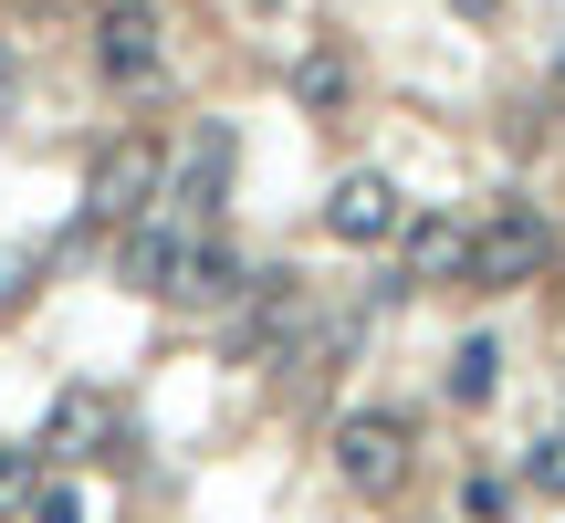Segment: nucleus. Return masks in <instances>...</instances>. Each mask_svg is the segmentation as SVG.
Wrapping results in <instances>:
<instances>
[{
  "label": "nucleus",
  "instance_id": "nucleus-16",
  "mask_svg": "<svg viewBox=\"0 0 565 523\" xmlns=\"http://www.w3.org/2000/svg\"><path fill=\"white\" fill-rule=\"evenodd\" d=\"M450 11H461V21H492V11H503V0H450Z\"/></svg>",
  "mask_w": 565,
  "mask_h": 523
},
{
  "label": "nucleus",
  "instance_id": "nucleus-10",
  "mask_svg": "<svg viewBox=\"0 0 565 523\" xmlns=\"http://www.w3.org/2000/svg\"><path fill=\"white\" fill-rule=\"evenodd\" d=\"M398 242H408V282H461V262H471V231L461 221H398Z\"/></svg>",
  "mask_w": 565,
  "mask_h": 523
},
{
  "label": "nucleus",
  "instance_id": "nucleus-8",
  "mask_svg": "<svg viewBox=\"0 0 565 523\" xmlns=\"http://www.w3.org/2000/svg\"><path fill=\"white\" fill-rule=\"evenodd\" d=\"M200 242V221H179V210H137V221L116 231V282L126 293H168V273H179V252Z\"/></svg>",
  "mask_w": 565,
  "mask_h": 523
},
{
  "label": "nucleus",
  "instance_id": "nucleus-12",
  "mask_svg": "<svg viewBox=\"0 0 565 523\" xmlns=\"http://www.w3.org/2000/svg\"><path fill=\"white\" fill-rule=\"evenodd\" d=\"M492 377H503V345H492V335H471L461 356H450V398H461V408H482V398H492Z\"/></svg>",
  "mask_w": 565,
  "mask_h": 523
},
{
  "label": "nucleus",
  "instance_id": "nucleus-4",
  "mask_svg": "<svg viewBox=\"0 0 565 523\" xmlns=\"http://www.w3.org/2000/svg\"><path fill=\"white\" fill-rule=\"evenodd\" d=\"M158 179H168V158L147 137H116L95 158V179H84V231H126L137 210H158Z\"/></svg>",
  "mask_w": 565,
  "mask_h": 523
},
{
  "label": "nucleus",
  "instance_id": "nucleus-7",
  "mask_svg": "<svg viewBox=\"0 0 565 523\" xmlns=\"http://www.w3.org/2000/svg\"><path fill=\"white\" fill-rule=\"evenodd\" d=\"M398 221H408V200H398V179H387V168H345V179L324 189V231H335L345 252L398 242Z\"/></svg>",
  "mask_w": 565,
  "mask_h": 523
},
{
  "label": "nucleus",
  "instance_id": "nucleus-5",
  "mask_svg": "<svg viewBox=\"0 0 565 523\" xmlns=\"http://www.w3.org/2000/svg\"><path fill=\"white\" fill-rule=\"evenodd\" d=\"M231 158H242V137H231L221 116H200V126H189V147L168 158L158 200L179 210V221H210V210H221V189H231Z\"/></svg>",
  "mask_w": 565,
  "mask_h": 523
},
{
  "label": "nucleus",
  "instance_id": "nucleus-15",
  "mask_svg": "<svg viewBox=\"0 0 565 523\" xmlns=\"http://www.w3.org/2000/svg\"><path fill=\"white\" fill-rule=\"evenodd\" d=\"M21 523H84V503H74V482H42L32 503H21Z\"/></svg>",
  "mask_w": 565,
  "mask_h": 523
},
{
  "label": "nucleus",
  "instance_id": "nucleus-1",
  "mask_svg": "<svg viewBox=\"0 0 565 523\" xmlns=\"http://www.w3.org/2000/svg\"><path fill=\"white\" fill-rule=\"evenodd\" d=\"M555 262V221L534 200H503L482 231H471V262H461V282H482V293H513V282H534Z\"/></svg>",
  "mask_w": 565,
  "mask_h": 523
},
{
  "label": "nucleus",
  "instance_id": "nucleus-3",
  "mask_svg": "<svg viewBox=\"0 0 565 523\" xmlns=\"http://www.w3.org/2000/svg\"><path fill=\"white\" fill-rule=\"evenodd\" d=\"M32 450H42V461H126V450H137V429H126V408L105 398V387H63Z\"/></svg>",
  "mask_w": 565,
  "mask_h": 523
},
{
  "label": "nucleus",
  "instance_id": "nucleus-9",
  "mask_svg": "<svg viewBox=\"0 0 565 523\" xmlns=\"http://www.w3.org/2000/svg\"><path fill=\"white\" fill-rule=\"evenodd\" d=\"M242 293H252L242 252H231V242H210V231L179 252V273H168V303H200V314H210V303H242Z\"/></svg>",
  "mask_w": 565,
  "mask_h": 523
},
{
  "label": "nucleus",
  "instance_id": "nucleus-13",
  "mask_svg": "<svg viewBox=\"0 0 565 523\" xmlns=\"http://www.w3.org/2000/svg\"><path fill=\"white\" fill-rule=\"evenodd\" d=\"M42 492V450L32 440H0V513H21Z\"/></svg>",
  "mask_w": 565,
  "mask_h": 523
},
{
  "label": "nucleus",
  "instance_id": "nucleus-19",
  "mask_svg": "<svg viewBox=\"0 0 565 523\" xmlns=\"http://www.w3.org/2000/svg\"><path fill=\"white\" fill-rule=\"evenodd\" d=\"M95 11H105V0H95Z\"/></svg>",
  "mask_w": 565,
  "mask_h": 523
},
{
  "label": "nucleus",
  "instance_id": "nucleus-14",
  "mask_svg": "<svg viewBox=\"0 0 565 523\" xmlns=\"http://www.w3.org/2000/svg\"><path fill=\"white\" fill-rule=\"evenodd\" d=\"M524 482H534V492H555V503H565V429H555V440H534V450H524Z\"/></svg>",
  "mask_w": 565,
  "mask_h": 523
},
{
  "label": "nucleus",
  "instance_id": "nucleus-17",
  "mask_svg": "<svg viewBox=\"0 0 565 523\" xmlns=\"http://www.w3.org/2000/svg\"><path fill=\"white\" fill-rule=\"evenodd\" d=\"M555 105H565V42H555Z\"/></svg>",
  "mask_w": 565,
  "mask_h": 523
},
{
  "label": "nucleus",
  "instance_id": "nucleus-6",
  "mask_svg": "<svg viewBox=\"0 0 565 523\" xmlns=\"http://www.w3.org/2000/svg\"><path fill=\"white\" fill-rule=\"evenodd\" d=\"M95 63H105V84L147 95V84L168 74V32H158V11H147V0H105V11H95Z\"/></svg>",
  "mask_w": 565,
  "mask_h": 523
},
{
  "label": "nucleus",
  "instance_id": "nucleus-2",
  "mask_svg": "<svg viewBox=\"0 0 565 523\" xmlns=\"http://www.w3.org/2000/svg\"><path fill=\"white\" fill-rule=\"evenodd\" d=\"M324 450H335V482L366 492V503H387V492L408 482V419L398 408H345Z\"/></svg>",
  "mask_w": 565,
  "mask_h": 523
},
{
  "label": "nucleus",
  "instance_id": "nucleus-18",
  "mask_svg": "<svg viewBox=\"0 0 565 523\" xmlns=\"http://www.w3.org/2000/svg\"><path fill=\"white\" fill-rule=\"evenodd\" d=\"M0 84H11V63H0Z\"/></svg>",
  "mask_w": 565,
  "mask_h": 523
},
{
  "label": "nucleus",
  "instance_id": "nucleus-11",
  "mask_svg": "<svg viewBox=\"0 0 565 523\" xmlns=\"http://www.w3.org/2000/svg\"><path fill=\"white\" fill-rule=\"evenodd\" d=\"M294 105H303V116H335V105H345V53L315 42V53L294 63Z\"/></svg>",
  "mask_w": 565,
  "mask_h": 523
}]
</instances>
